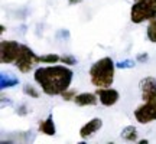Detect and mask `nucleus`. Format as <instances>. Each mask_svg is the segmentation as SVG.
Instances as JSON below:
<instances>
[{"label": "nucleus", "instance_id": "20e7f679", "mask_svg": "<svg viewBox=\"0 0 156 144\" xmlns=\"http://www.w3.org/2000/svg\"><path fill=\"white\" fill-rule=\"evenodd\" d=\"M38 63H41V56L36 55L34 49L29 48L28 45H20L19 56L15 61V67L17 68V71H20L22 74H29Z\"/></svg>", "mask_w": 156, "mask_h": 144}, {"label": "nucleus", "instance_id": "6ab92c4d", "mask_svg": "<svg viewBox=\"0 0 156 144\" xmlns=\"http://www.w3.org/2000/svg\"><path fill=\"white\" fill-rule=\"evenodd\" d=\"M62 100L64 101H74V98L77 97V92H75V89H69L68 88L67 91H64L61 94Z\"/></svg>", "mask_w": 156, "mask_h": 144}, {"label": "nucleus", "instance_id": "1a4fd4ad", "mask_svg": "<svg viewBox=\"0 0 156 144\" xmlns=\"http://www.w3.org/2000/svg\"><path fill=\"white\" fill-rule=\"evenodd\" d=\"M103 127V120L95 117V118H91L88 122H85L83 127L80 128V137L83 140H88L91 135H94L98 130H101Z\"/></svg>", "mask_w": 156, "mask_h": 144}, {"label": "nucleus", "instance_id": "423d86ee", "mask_svg": "<svg viewBox=\"0 0 156 144\" xmlns=\"http://www.w3.org/2000/svg\"><path fill=\"white\" fill-rule=\"evenodd\" d=\"M20 52V43L16 40H6L3 39L0 42V62L3 65L15 63V61Z\"/></svg>", "mask_w": 156, "mask_h": 144}, {"label": "nucleus", "instance_id": "2eb2a0df", "mask_svg": "<svg viewBox=\"0 0 156 144\" xmlns=\"http://www.w3.org/2000/svg\"><path fill=\"white\" fill-rule=\"evenodd\" d=\"M146 35H147V39L152 43H156V19L149 22L147 29H146Z\"/></svg>", "mask_w": 156, "mask_h": 144}, {"label": "nucleus", "instance_id": "b1692460", "mask_svg": "<svg viewBox=\"0 0 156 144\" xmlns=\"http://www.w3.org/2000/svg\"><path fill=\"white\" fill-rule=\"evenodd\" d=\"M5 30H6L5 25H2V26H0V32H2V33H3V32H5Z\"/></svg>", "mask_w": 156, "mask_h": 144}, {"label": "nucleus", "instance_id": "4468645a", "mask_svg": "<svg viewBox=\"0 0 156 144\" xmlns=\"http://www.w3.org/2000/svg\"><path fill=\"white\" fill-rule=\"evenodd\" d=\"M58 62H61V56L56 53H46V55L41 56V63H49V65H55Z\"/></svg>", "mask_w": 156, "mask_h": 144}, {"label": "nucleus", "instance_id": "f03ea898", "mask_svg": "<svg viewBox=\"0 0 156 144\" xmlns=\"http://www.w3.org/2000/svg\"><path fill=\"white\" fill-rule=\"evenodd\" d=\"M116 62H113L110 56L100 58L90 68V81L95 88H107L112 87L116 75Z\"/></svg>", "mask_w": 156, "mask_h": 144}, {"label": "nucleus", "instance_id": "9d476101", "mask_svg": "<svg viewBox=\"0 0 156 144\" xmlns=\"http://www.w3.org/2000/svg\"><path fill=\"white\" fill-rule=\"evenodd\" d=\"M74 102L78 107H94L100 102V100L95 92H81V94H77V97L74 98Z\"/></svg>", "mask_w": 156, "mask_h": 144}, {"label": "nucleus", "instance_id": "ddd939ff", "mask_svg": "<svg viewBox=\"0 0 156 144\" xmlns=\"http://www.w3.org/2000/svg\"><path fill=\"white\" fill-rule=\"evenodd\" d=\"M120 137H122L124 141H130V143H134V141H137V137H139V131H137V128L134 127V125H127V127H124L122 130V134H120Z\"/></svg>", "mask_w": 156, "mask_h": 144}, {"label": "nucleus", "instance_id": "f8f14e48", "mask_svg": "<svg viewBox=\"0 0 156 144\" xmlns=\"http://www.w3.org/2000/svg\"><path fill=\"white\" fill-rule=\"evenodd\" d=\"M19 85V79H17L13 74H7V72H2L0 75V88L6 89V88H13Z\"/></svg>", "mask_w": 156, "mask_h": 144}, {"label": "nucleus", "instance_id": "412c9836", "mask_svg": "<svg viewBox=\"0 0 156 144\" xmlns=\"http://www.w3.org/2000/svg\"><path fill=\"white\" fill-rule=\"evenodd\" d=\"M17 114H19V115H26V114H28L26 105H20V107H19V110H17Z\"/></svg>", "mask_w": 156, "mask_h": 144}, {"label": "nucleus", "instance_id": "0eeeda50", "mask_svg": "<svg viewBox=\"0 0 156 144\" xmlns=\"http://www.w3.org/2000/svg\"><path fill=\"white\" fill-rule=\"evenodd\" d=\"M95 94L98 95V100H100L101 105L104 107H113L116 105L119 100H120V92L114 88H97Z\"/></svg>", "mask_w": 156, "mask_h": 144}, {"label": "nucleus", "instance_id": "9b49d317", "mask_svg": "<svg viewBox=\"0 0 156 144\" xmlns=\"http://www.w3.org/2000/svg\"><path fill=\"white\" fill-rule=\"evenodd\" d=\"M38 130H39V133L45 134V135H55L56 134V127H55V122H54V117H52V114H49L45 120L39 121Z\"/></svg>", "mask_w": 156, "mask_h": 144}, {"label": "nucleus", "instance_id": "39448f33", "mask_svg": "<svg viewBox=\"0 0 156 144\" xmlns=\"http://www.w3.org/2000/svg\"><path fill=\"white\" fill-rule=\"evenodd\" d=\"M134 118L139 124H149L156 121V98L143 101V104L134 110Z\"/></svg>", "mask_w": 156, "mask_h": 144}, {"label": "nucleus", "instance_id": "6e6552de", "mask_svg": "<svg viewBox=\"0 0 156 144\" xmlns=\"http://www.w3.org/2000/svg\"><path fill=\"white\" fill-rule=\"evenodd\" d=\"M139 88L142 92V100L149 101L156 98V78L153 77H146L140 79Z\"/></svg>", "mask_w": 156, "mask_h": 144}, {"label": "nucleus", "instance_id": "4be33fe9", "mask_svg": "<svg viewBox=\"0 0 156 144\" xmlns=\"http://www.w3.org/2000/svg\"><path fill=\"white\" fill-rule=\"evenodd\" d=\"M81 0H68V3L69 5H77V3H80Z\"/></svg>", "mask_w": 156, "mask_h": 144}, {"label": "nucleus", "instance_id": "f3484780", "mask_svg": "<svg viewBox=\"0 0 156 144\" xmlns=\"http://www.w3.org/2000/svg\"><path fill=\"white\" fill-rule=\"evenodd\" d=\"M137 61H133V59H124V61L116 62V67L119 69H130V68H134Z\"/></svg>", "mask_w": 156, "mask_h": 144}, {"label": "nucleus", "instance_id": "a211bd4d", "mask_svg": "<svg viewBox=\"0 0 156 144\" xmlns=\"http://www.w3.org/2000/svg\"><path fill=\"white\" fill-rule=\"evenodd\" d=\"M61 63H65L68 67H73V65H77V59H75V56H73V55H62Z\"/></svg>", "mask_w": 156, "mask_h": 144}, {"label": "nucleus", "instance_id": "aec40b11", "mask_svg": "<svg viewBox=\"0 0 156 144\" xmlns=\"http://www.w3.org/2000/svg\"><path fill=\"white\" fill-rule=\"evenodd\" d=\"M149 59V55H147V52H145V53H139V55L136 56V61L139 62V63H143V62H146Z\"/></svg>", "mask_w": 156, "mask_h": 144}, {"label": "nucleus", "instance_id": "7ed1b4c3", "mask_svg": "<svg viewBox=\"0 0 156 144\" xmlns=\"http://www.w3.org/2000/svg\"><path fill=\"white\" fill-rule=\"evenodd\" d=\"M156 19V0H134L130 9V20L134 25Z\"/></svg>", "mask_w": 156, "mask_h": 144}, {"label": "nucleus", "instance_id": "f257e3e1", "mask_svg": "<svg viewBox=\"0 0 156 144\" xmlns=\"http://www.w3.org/2000/svg\"><path fill=\"white\" fill-rule=\"evenodd\" d=\"M74 72L68 65H48L39 67L34 72V79L38 84L44 94L49 97L61 95L71 87Z\"/></svg>", "mask_w": 156, "mask_h": 144}, {"label": "nucleus", "instance_id": "dca6fc26", "mask_svg": "<svg viewBox=\"0 0 156 144\" xmlns=\"http://www.w3.org/2000/svg\"><path fill=\"white\" fill-rule=\"evenodd\" d=\"M23 94L30 97V98H39V97H41V92H39L35 87L29 85V84H25V85H23Z\"/></svg>", "mask_w": 156, "mask_h": 144}, {"label": "nucleus", "instance_id": "5701e85b", "mask_svg": "<svg viewBox=\"0 0 156 144\" xmlns=\"http://www.w3.org/2000/svg\"><path fill=\"white\" fill-rule=\"evenodd\" d=\"M137 143L139 144H146V143H149L147 140H137Z\"/></svg>", "mask_w": 156, "mask_h": 144}]
</instances>
